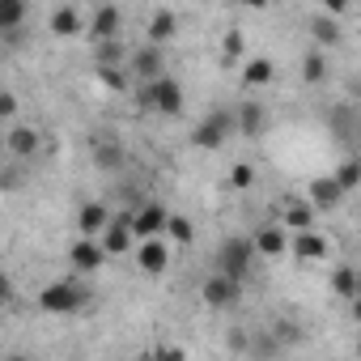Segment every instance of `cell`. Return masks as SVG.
I'll list each match as a JSON object with an SVG mask.
<instances>
[{
  "label": "cell",
  "instance_id": "obj_1",
  "mask_svg": "<svg viewBox=\"0 0 361 361\" xmlns=\"http://www.w3.org/2000/svg\"><path fill=\"white\" fill-rule=\"evenodd\" d=\"M136 102L145 111H161V115H178L183 111V85H178L174 77H161L153 85H140L136 90Z\"/></svg>",
  "mask_w": 361,
  "mask_h": 361
},
{
  "label": "cell",
  "instance_id": "obj_2",
  "mask_svg": "<svg viewBox=\"0 0 361 361\" xmlns=\"http://www.w3.org/2000/svg\"><path fill=\"white\" fill-rule=\"evenodd\" d=\"M85 289L73 281V276H64V281H56V285H47L43 293H39V310L43 314H73V310H81L85 306Z\"/></svg>",
  "mask_w": 361,
  "mask_h": 361
},
{
  "label": "cell",
  "instance_id": "obj_3",
  "mask_svg": "<svg viewBox=\"0 0 361 361\" xmlns=\"http://www.w3.org/2000/svg\"><path fill=\"white\" fill-rule=\"evenodd\" d=\"M251 255H255V238H238V234H234V238H226L221 251H217V272L243 281V276L251 272Z\"/></svg>",
  "mask_w": 361,
  "mask_h": 361
},
{
  "label": "cell",
  "instance_id": "obj_4",
  "mask_svg": "<svg viewBox=\"0 0 361 361\" xmlns=\"http://www.w3.org/2000/svg\"><path fill=\"white\" fill-rule=\"evenodd\" d=\"M234 128H238V119H234L230 111H213V115L192 132V145H200V149H221Z\"/></svg>",
  "mask_w": 361,
  "mask_h": 361
},
{
  "label": "cell",
  "instance_id": "obj_5",
  "mask_svg": "<svg viewBox=\"0 0 361 361\" xmlns=\"http://www.w3.org/2000/svg\"><path fill=\"white\" fill-rule=\"evenodd\" d=\"M204 306H213V310H226V306H234L238 298H243V281H234V276H226V272H213V276H204Z\"/></svg>",
  "mask_w": 361,
  "mask_h": 361
},
{
  "label": "cell",
  "instance_id": "obj_6",
  "mask_svg": "<svg viewBox=\"0 0 361 361\" xmlns=\"http://www.w3.org/2000/svg\"><path fill=\"white\" fill-rule=\"evenodd\" d=\"M166 226H170V213H166L157 200H145L140 209H132V234H136V238L149 243V238H157Z\"/></svg>",
  "mask_w": 361,
  "mask_h": 361
},
{
  "label": "cell",
  "instance_id": "obj_7",
  "mask_svg": "<svg viewBox=\"0 0 361 361\" xmlns=\"http://www.w3.org/2000/svg\"><path fill=\"white\" fill-rule=\"evenodd\" d=\"M161 68H166V51H161V47L145 43V47H136V51H132V73H136V77H140L145 85L161 81V77H166Z\"/></svg>",
  "mask_w": 361,
  "mask_h": 361
},
{
  "label": "cell",
  "instance_id": "obj_8",
  "mask_svg": "<svg viewBox=\"0 0 361 361\" xmlns=\"http://www.w3.org/2000/svg\"><path fill=\"white\" fill-rule=\"evenodd\" d=\"M327 123H331V132H336L340 140H348V145H357V140H361V111H357L353 102L331 106V111H327Z\"/></svg>",
  "mask_w": 361,
  "mask_h": 361
},
{
  "label": "cell",
  "instance_id": "obj_9",
  "mask_svg": "<svg viewBox=\"0 0 361 361\" xmlns=\"http://www.w3.org/2000/svg\"><path fill=\"white\" fill-rule=\"evenodd\" d=\"M102 259H106V251H102V243H94V238H77V243L68 247V264H73L77 272H98Z\"/></svg>",
  "mask_w": 361,
  "mask_h": 361
},
{
  "label": "cell",
  "instance_id": "obj_10",
  "mask_svg": "<svg viewBox=\"0 0 361 361\" xmlns=\"http://www.w3.org/2000/svg\"><path fill=\"white\" fill-rule=\"evenodd\" d=\"M111 209L102 204V200H90V204H81V217H77V226H81V234L85 238H94V234H106L111 230Z\"/></svg>",
  "mask_w": 361,
  "mask_h": 361
},
{
  "label": "cell",
  "instance_id": "obj_11",
  "mask_svg": "<svg viewBox=\"0 0 361 361\" xmlns=\"http://www.w3.org/2000/svg\"><path fill=\"white\" fill-rule=\"evenodd\" d=\"M166 264H170V251H166L161 238H149V243L136 247V268H140V272L157 276V272H166Z\"/></svg>",
  "mask_w": 361,
  "mask_h": 361
},
{
  "label": "cell",
  "instance_id": "obj_12",
  "mask_svg": "<svg viewBox=\"0 0 361 361\" xmlns=\"http://www.w3.org/2000/svg\"><path fill=\"white\" fill-rule=\"evenodd\" d=\"M132 238H136V234H132V213H123V217H115L111 230L102 234V251H106V255H123V251L132 247Z\"/></svg>",
  "mask_w": 361,
  "mask_h": 361
},
{
  "label": "cell",
  "instance_id": "obj_13",
  "mask_svg": "<svg viewBox=\"0 0 361 361\" xmlns=\"http://www.w3.org/2000/svg\"><path fill=\"white\" fill-rule=\"evenodd\" d=\"M90 39H94V43H111V39H119V9H115V5H102V9L94 13Z\"/></svg>",
  "mask_w": 361,
  "mask_h": 361
},
{
  "label": "cell",
  "instance_id": "obj_14",
  "mask_svg": "<svg viewBox=\"0 0 361 361\" xmlns=\"http://www.w3.org/2000/svg\"><path fill=\"white\" fill-rule=\"evenodd\" d=\"M344 200V188L336 183V178L327 174V178H314L310 183V209H336Z\"/></svg>",
  "mask_w": 361,
  "mask_h": 361
},
{
  "label": "cell",
  "instance_id": "obj_15",
  "mask_svg": "<svg viewBox=\"0 0 361 361\" xmlns=\"http://www.w3.org/2000/svg\"><path fill=\"white\" fill-rule=\"evenodd\" d=\"M174 30H178V18H174L170 9H157V13L149 18V43H153V47H166V43L174 39Z\"/></svg>",
  "mask_w": 361,
  "mask_h": 361
},
{
  "label": "cell",
  "instance_id": "obj_16",
  "mask_svg": "<svg viewBox=\"0 0 361 361\" xmlns=\"http://www.w3.org/2000/svg\"><path fill=\"white\" fill-rule=\"evenodd\" d=\"M234 119H238V132H243V136H259V132H264V123H268V115H264V106H259V102H238Z\"/></svg>",
  "mask_w": 361,
  "mask_h": 361
},
{
  "label": "cell",
  "instance_id": "obj_17",
  "mask_svg": "<svg viewBox=\"0 0 361 361\" xmlns=\"http://www.w3.org/2000/svg\"><path fill=\"white\" fill-rule=\"evenodd\" d=\"M289 247H293V255H298V259H323V255H327V238H323V234H314V230L293 234V238H289Z\"/></svg>",
  "mask_w": 361,
  "mask_h": 361
},
{
  "label": "cell",
  "instance_id": "obj_18",
  "mask_svg": "<svg viewBox=\"0 0 361 361\" xmlns=\"http://www.w3.org/2000/svg\"><path fill=\"white\" fill-rule=\"evenodd\" d=\"M94 161H98L102 170H119V166H123L119 140H115V136H94Z\"/></svg>",
  "mask_w": 361,
  "mask_h": 361
},
{
  "label": "cell",
  "instance_id": "obj_19",
  "mask_svg": "<svg viewBox=\"0 0 361 361\" xmlns=\"http://www.w3.org/2000/svg\"><path fill=\"white\" fill-rule=\"evenodd\" d=\"M51 35H60V39H73V35H81V13L73 9V5H60L56 13H51Z\"/></svg>",
  "mask_w": 361,
  "mask_h": 361
},
{
  "label": "cell",
  "instance_id": "obj_20",
  "mask_svg": "<svg viewBox=\"0 0 361 361\" xmlns=\"http://www.w3.org/2000/svg\"><path fill=\"white\" fill-rule=\"evenodd\" d=\"M285 221H289L293 234H306V230L314 226V209H310V200H285Z\"/></svg>",
  "mask_w": 361,
  "mask_h": 361
},
{
  "label": "cell",
  "instance_id": "obj_21",
  "mask_svg": "<svg viewBox=\"0 0 361 361\" xmlns=\"http://www.w3.org/2000/svg\"><path fill=\"white\" fill-rule=\"evenodd\" d=\"M306 26H310V35H314L323 47H336V43L344 39V35H340V22H336V18H327V13H314Z\"/></svg>",
  "mask_w": 361,
  "mask_h": 361
},
{
  "label": "cell",
  "instance_id": "obj_22",
  "mask_svg": "<svg viewBox=\"0 0 361 361\" xmlns=\"http://www.w3.org/2000/svg\"><path fill=\"white\" fill-rule=\"evenodd\" d=\"M9 153H18V157H35V149H39V132L35 128H9Z\"/></svg>",
  "mask_w": 361,
  "mask_h": 361
},
{
  "label": "cell",
  "instance_id": "obj_23",
  "mask_svg": "<svg viewBox=\"0 0 361 361\" xmlns=\"http://www.w3.org/2000/svg\"><path fill=\"white\" fill-rule=\"evenodd\" d=\"M22 22H26V5H22V0H0V35L22 30Z\"/></svg>",
  "mask_w": 361,
  "mask_h": 361
},
{
  "label": "cell",
  "instance_id": "obj_24",
  "mask_svg": "<svg viewBox=\"0 0 361 361\" xmlns=\"http://www.w3.org/2000/svg\"><path fill=\"white\" fill-rule=\"evenodd\" d=\"M285 247H289V238H285L281 226H264V230L255 234V251H264V255H281Z\"/></svg>",
  "mask_w": 361,
  "mask_h": 361
},
{
  "label": "cell",
  "instance_id": "obj_25",
  "mask_svg": "<svg viewBox=\"0 0 361 361\" xmlns=\"http://www.w3.org/2000/svg\"><path fill=\"white\" fill-rule=\"evenodd\" d=\"M331 289H336L340 298H357V289H361V276H357V268L340 264V268L331 272Z\"/></svg>",
  "mask_w": 361,
  "mask_h": 361
},
{
  "label": "cell",
  "instance_id": "obj_26",
  "mask_svg": "<svg viewBox=\"0 0 361 361\" xmlns=\"http://www.w3.org/2000/svg\"><path fill=\"white\" fill-rule=\"evenodd\" d=\"M272 77H276V68H272V60H264V56L243 68V81H247V85H272Z\"/></svg>",
  "mask_w": 361,
  "mask_h": 361
},
{
  "label": "cell",
  "instance_id": "obj_27",
  "mask_svg": "<svg viewBox=\"0 0 361 361\" xmlns=\"http://www.w3.org/2000/svg\"><path fill=\"white\" fill-rule=\"evenodd\" d=\"M119 60H123V43H119V39L98 43V51H94V68H119Z\"/></svg>",
  "mask_w": 361,
  "mask_h": 361
},
{
  "label": "cell",
  "instance_id": "obj_28",
  "mask_svg": "<svg viewBox=\"0 0 361 361\" xmlns=\"http://www.w3.org/2000/svg\"><path fill=\"white\" fill-rule=\"evenodd\" d=\"M331 178H336V183H340L344 192H353V188L361 183V161H357V157H348V161H340Z\"/></svg>",
  "mask_w": 361,
  "mask_h": 361
},
{
  "label": "cell",
  "instance_id": "obj_29",
  "mask_svg": "<svg viewBox=\"0 0 361 361\" xmlns=\"http://www.w3.org/2000/svg\"><path fill=\"white\" fill-rule=\"evenodd\" d=\"M302 77H306L310 85H319V81L327 77V60H323L319 51H306V56H302Z\"/></svg>",
  "mask_w": 361,
  "mask_h": 361
},
{
  "label": "cell",
  "instance_id": "obj_30",
  "mask_svg": "<svg viewBox=\"0 0 361 361\" xmlns=\"http://www.w3.org/2000/svg\"><path fill=\"white\" fill-rule=\"evenodd\" d=\"M272 340H281V344H298V340H306V331H302L298 323H289V319H276V323H272Z\"/></svg>",
  "mask_w": 361,
  "mask_h": 361
},
{
  "label": "cell",
  "instance_id": "obj_31",
  "mask_svg": "<svg viewBox=\"0 0 361 361\" xmlns=\"http://www.w3.org/2000/svg\"><path fill=\"white\" fill-rule=\"evenodd\" d=\"M166 234L178 243V247H188L192 238H196V230H192V221L188 217H170V226H166Z\"/></svg>",
  "mask_w": 361,
  "mask_h": 361
},
{
  "label": "cell",
  "instance_id": "obj_32",
  "mask_svg": "<svg viewBox=\"0 0 361 361\" xmlns=\"http://www.w3.org/2000/svg\"><path fill=\"white\" fill-rule=\"evenodd\" d=\"M243 47H247V39H243L238 30H230V35L221 39V51H226V68H230V64H234V60L243 56Z\"/></svg>",
  "mask_w": 361,
  "mask_h": 361
},
{
  "label": "cell",
  "instance_id": "obj_33",
  "mask_svg": "<svg viewBox=\"0 0 361 361\" xmlns=\"http://www.w3.org/2000/svg\"><path fill=\"white\" fill-rule=\"evenodd\" d=\"M230 183H234V188H251V183H255V166L238 161V166L230 170Z\"/></svg>",
  "mask_w": 361,
  "mask_h": 361
},
{
  "label": "cell",
  "instance_id": "obj_34",
  "mask_svg": "<svg viewBox=\"0 0 361 361\" xmlns=\"http://www.w3.org/2000/svg\"><path fill=\"white\" fill-rule=\"evenodd\" d=\"M94 73H98L102 85H111V90H128V73H119V68H94Z\"/></svg>",
  "mask_w": 361,
  "mask_h": 361
},
{
  "label": "cell",
  "instance_id": "obj_35",
  "mask_svg": "<svg viewBox=\"0 0 361 361\" xmlns=\"http://www.w3.org/2000/svg\"><path fill=\"white\" fill-rule=\"evenodd\" d=\"M149 361H183V348H174V344H157L149 353Z\"/></svg>",
  "mask_w": 361,
  "mask_h": 361
},
{
  "label": "cell",
  "instance_id": "obj_36",
  "mask_svg": "<svg viewBox=\"0 0 361 361\" xmlns=\"http://www.w3.org/2000/svg\"><path fill=\"white\" fill-rule=\"evenodd\" d=\"M13 111H18V94H13V90H5V94H0V115L13 119Z\"/></svg>",
  "mask_w": 361,
  "mask_h": 361
},
{
  "label": "cell",
  "instance_id": "obj_37",
  "mask_svg": "<svg viewBox=\"0 0 361 361\" xmlns=\"http://www.w3.org/2000/svg\"><path fill=\"white\" fill-rule=\"evenodd\" d=\"M230 348H234V353H247V348H251V336L234 327V331H230Z\"/></svg>",
  "mask_w": 361,
  "mask_h": 361
},
{
  "label": "cell",
  "instance_id": "obj_38",
  "mask_svg": "<svg viewBox=\"0 0 361 361\" xmlns=\"http://www.w3.org/2000/svg\"><path fill=\"white\" fill-rule=\"evenodd\" d=\"M353 314L361 319V289H357V298H353Z\"/></svg>",
  "mask_w": 361,
  "mask_h": 361
},
{
  "label": "cell",
  "instance_id": "obj_39",
  "mask_svg": "<svg viewBox=\"0 0 361 361\" xmlns=\"http://www.w3.org/2000/svg\"><path fill=\"white\" fill-rule=\"evenodd\" d=\"M5 361H30V357H26V353H9Z\"/></svg>",
  "mask_w": 361,
  "mask_h": 361
},
{
  "label": "cell",
  "instance_id": "obj_40",
  "mask_svg": "<svg viewBox=\"0 0 361 361\" xmlns=\"http://www.w3.org/2000/svg\"><path fill=\"white\" fill-rule=\"evenodd\" d=\"M357 353H361V336H357Z\"/></svg>",
  "mask_w": 361,
  "mask_h": 361
}]
</instances>
